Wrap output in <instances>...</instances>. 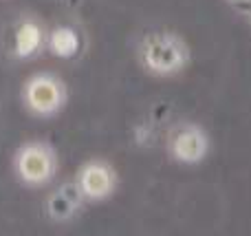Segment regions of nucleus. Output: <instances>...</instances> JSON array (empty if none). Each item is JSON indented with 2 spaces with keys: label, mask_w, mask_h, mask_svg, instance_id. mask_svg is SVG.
Wrapping results in <instances>:
<instances>
[{
  "label": "nucleus",
  "mask_w": 251,
  "mask_h": 236,
  "mask_svg": "<svg viewBox=\"0 0 251 236\" xmlns=\"http://www.w3.org/2000/svg\"><path fill=\"white\" fill-rule=\"evenodd\" d=\"M240 2H243V0H240Z\"/></svg>",
  "instance_id": "nucleus-9"
},
{
  "label": "nucleus",
  "mask_w": 251,
  "mask_h": 236,
  "mask_svg": "<svg viewBox=\"0 0 251 236\" xmlns=\"http://www.w3.org/2000/svg\"><path fill=\"white\" fill-rule=\"evenodd\" d=\"M47 33L38 18H20L11 33V55L16 60H33L47 49Z\"/></svg>",
  "instance_id": "nucleus-6"
},
{
  "label": "nucleus",
  "mask_w": 251,
  "mask_h": 236,
  "mask_svg": "<svg viewBox=\"0 0 251 236\" xmlns=\"http://www.w3.org/2000/svg\"><path fill=\"white\" fill-rule=\"evenodd\" d=\"M11 168L16 179L26 188H42L60 172V155L44 139H29L13 153Z\"/></svg>",
  "instance_id": "nucleus-2"
},
{
  "label": "nucleus",
  "mask_w": 251,
  "mask_h": 236,
  "mask_svg": "<svg viewBox=\"0 0 251 236\" xmlns=\"http://www.w3.org/2000/svg\"><path fill=\"white\" fill-rule=\"evenodd\" d=\"M168 155L183 166H196L209 155V135L199 124H178L168 137Z\"/></svg>",
  "instance_id": "nucleus-4"
},
{
  "label": "nucleus",
  "mask_w": 251,
  "mask_h": 236,
  "mask_svg": "<svg viewBox=\"0 0 251 236\" xmlns=\"http://www.w3.org/2000/svg\"><path fill=\"white\" fill-rule=\"evenodd\" d=\"M79 47H82V40H79V33L73 29V26H53L47 33V51L51 55L60 57V60H69V57H75L79 53Z\"/></svg>",
  "instance_id": "nucleus-8"
},
{
  "label": "nucleus",
  "mask_w": 251,
  "mask_h": 236,
  "mask_svg": "<svg viewBox=\"0 0 251 236\" xmlns=\"http://www.w3.org/2000/svg\"><path fill=\"white\" fill-rule=\"evenodd\" d=\"M75 184H77L84 201H104V199L113 197L117 190V170L106 159L93 157L77 168Z\"/></svg>",
  "instance_id": "nucleus-5"
},
{
  "label": "nucleus",
  "mask_w": 251,
  "mask_h": 236,
  "mask_svg": "<svg viewBox=\"0 0 251 236\" xmlns=\"http://www.w3.org/2000/svg\"><path fill=\"white\" fill-rule=\"evenodd\" d=\"M84 197L79 192L77 184L73 181H66L62 184L57 190H53L47 199V214L53 221H69L71 216L77 214V210L82 208Z\"/></svg>",
  "instance_id": "nucleus-7"
},
{
  "label": "nucleus",
  "mask_w": 251,
  "mask_h": 236,
  "mask_svg": "<svg viewBox=\"0 0 251 236\" xmlns=\"http://www.w3.org/2000/svg\"><path fill=\"white\" fill-rule=\"evenodd\" d=\"M22 106L29 115L40 119L55 117L64 110L69 102V88L66 82L53 71H38L29 75L20 91Z\"/></svg>",
  "instance_id": "nucleus-3"
},
{
  "label": "nucleus",
  "mask_w": 251,
  "mask_h": 236,
  "mask_svg": "<svg viewBox=\"0 0 251 236\" xmlns=\"http://www.w3.org/2000/svg\"><path fill=\"white\" fill-rule=\"evenodd\" d=\"M139 64L154 78H172L181 73L192 60L187 42L172 31H156L139 42Z\"/></svg>",
  "instance_id": "nucleus-1"
}]
</instances>
